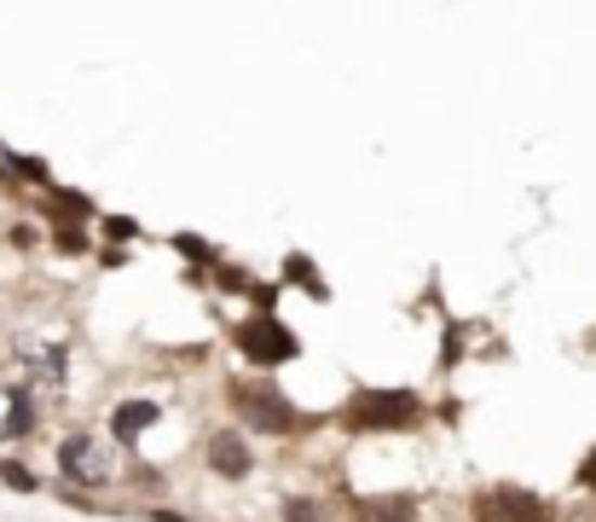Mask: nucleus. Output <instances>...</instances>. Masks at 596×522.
Instances as JSON below:
<instances>
[{
  "label": "nucleus",
  "instance_id": "12",
  "mask_svg": "<svg viewBox=\"0 0 596 522\" xmlns=\"http://www.w3.org/2000/svg\"><path fill=\"white\" fill-rule=\"evenodd\" d=\"M278 517H284V522H331L325 505H319V499H301V494H296V499H284V505H278Z\"/></svg>",
  "mask_w": 596,
  "mask_h": 522
},
{
  "label": "nucleus",
  "instance_id": "15",
  "mask_svg": "<svg viewBox=\"0 0 596 522\" xmlns=\"http://www.w3.org/2000/svg\"><path fill=\"white\" fill-rule=\"evenodd\" d=\"M99 227H105V239H140V221H133V215H99Z\"/></svg>",
  "mask_w": 596,
  "mask_h": 522
},
{
  "label": "nucleus",
  "instance_id": "16",
  "mask_svg": "<svg viewBox=\"0 0 596 522\" xmlns=\"http://www.w3.org/2000/svg\"><path fill=\"white\" fill-rule=\"evenodd\" d=\"M220 291H255V284H249V273H244V267H220Z\"/></svg>",
  "mask_w": 596,
  "mask_h": 522
},
{
  "label": "nucleus",
  "instance_id": "7",
  "mask_svg": "<svg viewBox=\"0 0 596 522\" xmlns=\"http://www.w3.org/2000/svg\"><path fill=\"white\" fill-rule=\"evenodd\" d=\"M278 279L284 284H301V291H308L313 302H331V284L319 279V267H313V256H301V250H289L284 256V267H278Z\"/></svg>",
  "mask_w": 596,
  "mask_h": 522
},
{
  "label": "nucleus",
  "instance_id": "18",
  "mask_svg": "<svg viewBox=\"0 0 596 522\" xmlns=\"http://www.w3.org/2000/svg\"><path fill=\"white\" fill-rule=\"evenodd\" d=\"M579 487H591V494H596V447L579 459Z\"/></svg>",
  "mask_w": 596,
  "mask_h": 522
},
{
  "label": "nucleus",
  "instance_id": "3",
  "mask_svg": "<svg viewBox=\"0 0 596 522\" xmlns=\"http://www.w3.org/2000/svg\"><path fill=\"white\" fill-rule=\"evenodd\" d=\"M232 343H237V355H244L249 366H289V360H301V336L289 331L278 314H249V319H237Z\"/></svg>",
  "mask_w": 596,
  "mask_h": 522
},
{
  "label": "nucleus",
  "instance_id": "4",
  "mask_svg": "<svg viewBox=\"0 0 596 522\" xmlns=\"http://www.w3.org/2000/svg\"><path fill=\"white\" fill-rule=\"evenodd\" d=\"M475 522H556V505L533 487H487L475 499Z\"/></svg>",
  "mask_w": 596,
  "mask_h": 522
},
{
  "label": "nucleus",
  "instance_id": "6",
  "mask_svg": "<svg viewBox=\"0 0 596 522\" xmlns=\"http://www.w3.org/2000/svg\"><path fill=\"white\" fill-rule=\"evenodd\" d=\"M151 424H157V400H122V407H116V418H111V435L133 447Z\"/></svg>",
  "mask_w": 596,
  "mask_h": 522
},
{
  "label": "nucleus",
  "instance_id": "9",
  "mask_svg": "<svg viewBox=\"0 0 596 522\" xmlns=\"http://www.w3.org/2000/svg\"><path fill=\"white\" fill-rule=\"evenodd\" d=\"M0 180H24V187H41V192H53L59 180H53V168H47L41 157H0Z\"/></svg>",
  "mask_w": 596,
  "mask_h": 522
},
{
  "label": "nucleus",
  "instance_id": "20",
  "mask_svg": "<svg viewBox=\"0 0 596 522\" xmlns=\"http://www.w3.org/2000/svg\"><path fill=\"white\" fill-rule=\"evenodd\" d=\"M151 522H192V517H180V511H163V505H157V511H151Z\"/></svg>",
  "mask_w": 596,
  "mask_h": 522
},
{
  "label": "nucleus",
  "instance_id": "11",
  "mask_svg": "<svg viewBox=\"0 0 596 522\" xmlns=\"http://www.w3.org/2000/svg\"><path fill=\"white\" fill-rule=\"evenodd\" d=\"M88 447H93V435H70V442L59 447V470H64V476H76V482H93V470L81 464V459H88Z\"/></svg>",
  "mask_w": 596,
  "mask_h": 522
},
{
  "label": "nucleus",
  "instance_id": "1",
  "mask_svg": "<svg viewBox=\"0 0 596 522\" xmlns=\"http://www.w3.org/2000/svg\"><path fill=\"white\" fill-rule=\"evenodd\" d=\"M342 418V430H360V435H388V430H423V418H429V407H423L417 390H360L348 395V407L336 412Z\"/></svg>",
  "mask_w": 596,
  "mask_h": 522
},
{
  "label": "nucleus",
  "instance_id": "19",
  "mask_svg": "<svg viewBox=\"0 0 596 522\" xmlns=\"http://www.w3.org/2000/svg\"><path fill=\"white\" fill-rule=\"evenodd\" d=\"M12 244H18V250H29V244H36V227H29V221H18V227H12Z\"/></svg>",
  "mask_w": 596,
  "mask_h": 522
},
{
  "label": "nucleus",
  "instance_id": "14",
  "mask_svg": "<svg viewBox=\"0 0 596 522\" xmlns=\"http://www.w3.org/2000/svg\"><path fill=\"white\" fill-rule=\"evenodd\" d=\"M0 482H7V487H18V494H36V470H29V464H18V459H0Z\"/></svg>",
  "mask_w": 596,
  "mask_h": 522
},
{
  "label": "nucleus",
  "instance_id": "2",
  "mask_svg": "<svg viewBox=\"0 0 596 522\" xmlns=\"http://www.w3.org/2000/svg\"><path fill=\"white\" fill-rule=\"evenodd\" d=\"M232 412H237V424L244 430H261V435H289L301 424L296 407L284 400L278 383H267V378H232Z\"/></svg>",
  "mask_w": 596,
  "mask_h": 522
},
{
  "label": "nucleus",
  "instance_id": "5",
  "mask_svg": "<svg viewBox=\"0 0 596 522\" xmlns=\"http://www.w3.org/2000/svg\"><path fill=\"white\" fill-rule=\"evenodd\" d=\"M209 470H215V476H226V482H244L255 470V453H249L244 435H237V430H215L209 435Z\"/></svg>",
  "mask_w": 596,
  "mask_h": 522
},
{
  "label": "nucleus",
  "instance_id": "17",
  "mask_svg": "<svg viewBox=\"0 0 596 522\" xmlns=\"http://www.w3.org/2000/svg\"><path fill=\"white\" fill-rule=\"evenodd\" d=\"M174 250H180V256H197V262H209V244H203V239H192V232H180V239H174Z\"/></svg>",
  "mask_w": 596,
  "mask_h": 522
},
{
  "label": "nucleus",
  "instance_id": "8",
  "mask_svg": "<svg viewBox=\"0 0 596 522\" xmlns=\"http://www.w3.org/2000/svg\"><path fill=\"white\" fill-rule=\"evenodd\" d=\"M47 209H53V221H64V227H88L93 221V198H81V192H70V187H53L47 192Z\"/></svg>",
  "mask_w": 596,
  "mask_h": 522
},
{
  "label": "nucleus",
  "instance_id": "13",
  "mask_svg": "<svg viewBox=\"0 0 596 522\" xmlns=\"http://www.w3.org/2000/svg\"><path fill=\"white\" fill-rule=\"evenodd\" d=\"M53 250H59V256H88V232H81V227H64V221H53Z\"/></svg>",
  "mask_w": 596,
  "mask_h": 522
},
{
  "label": "nucleus",
  "instance_id": "10",
  "mask_svg": "<svg viewBox=\"0 0 596 522\" xmlns=\"http://www.w3.org/2000/svg\"><path fill=\"white\" fill-rule=\"evenodd\" d=\"M360 522H417V499L412 494H388V499H365Z\"/></svg>",
  "mask_w": 596,
  "mask_h": 522
}]
</instances>
